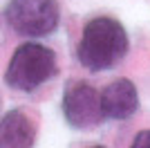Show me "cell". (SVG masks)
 I'll use <instances>...</instances> for the list:
<instances>
[{"label":"cell","instance_id":"6da1fadb","mask_svg":"<svg viewBox=\"0 0 150 148\" xmlns=\"http://www.w3.org/2000/svg\"><path fill=\"white\" fill-rule=\"evenodd\" d=\"M128 54V34L119 20L110 16L92 18L83 27L76 45V58L90 72H103L114 68Z\"/></svg>","mask_w":150,"mask_h":148},{"label":"cell","instance_id":"7a4b0ae2","mask_svg":"<svg viewBox=\"0 0 150 148\" xmlns=\"http://www.w3.org/2000/svg\"><path fill=\"white\" fill-rule=\"evenodd\" d=\"M54 49L38 43H23L16 47L11 61L5 70V83L20 92H31L56 74Z\"/></svg>","mask_w":150,"mask_h":148},{"label":"cell","instance_id":"3957f363","mask_svg":"<svg viewBox=\"0 0 150 148\" xmlns=\"http://www.w3.org/2000/svg\"><path fill=\"white\" fill-rule=\"evenodd\" d=\"M7 20L20 36L40 38L56 31L61 9L56 0H9Z\"/></svg>","mask_w":150,"mask_h":148},{"label":"cell","instance_id":"277c9868","mask_svg":"<svg viewBox=\"0 0 150 148\" xmlns=\"http://www.w3.org/2000/svg\"><path fill=\"white\" fill-rule=\"evenodd\" d=\"M63 115L74 128H92L103 119L101 99L92 85L83 81H72L63 94Z\"/></svg>","mask_w":150,"mask_h":148},{"label":"cell","instance_id":"5b68a950","mask_svg":"<svg viewBox=\"0 0 150 148\" xmlns=\"http://www.w3.org/2000/svg\"><path fill=\"white\" fill-rule=\"evenodd\" d=\"M101 99V115L105 119H130L139 108V94L134 83L128 79H117L103 88L99 94Z\"/></svg>","mask_w":150,"mask_h":148},{"label":"cell","instance_id":"8992f818","mask_svg":"<svg viewBox=\"0 0 150 148\" xmlns=\"http://www.w3.org/2000/svg\"><path fill=\"white\" fill-rule=\"evenodd\" d=\"M38 123L27 110H9L0 119V148H34Z\"/></svg>","mask_w":150,"mask_h":148},{"label":"cell","instance_id":"52a82bcc","mask_svg":"<svg viewBox=\"0 0 150 148\" xmlns=\"http://www.w3.org/2000/svg\"><path fill=\"white\" fill-rule=\"evenodd\" d=\"M130 148H150V130H141L134 137V142H132Z\"/></svg>","mask_w":150,"mask_h":148},{"label":"cell","instance_id":"ba28073f","mask_svg":"<svg viewBox=\"0 0 150 148\" xmlns=\"http://www.w3.org/2000/svg\"><path fill=\"white\" fill-rule=\"evenodd\" d=\"M92 148H105V146H92Z\"/></svg>","mask_w":150,"mask_h":148}]
</instances>
